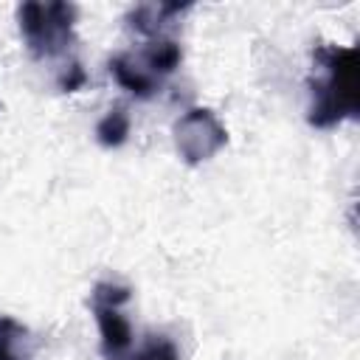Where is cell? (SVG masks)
Wrapping results in <instances>:
<instances>
[{"instance_id": "10", "label": "cell", "mask_w": 360, "mask_h": 360, "mask_svg": "<svg viewBox=\"0 0 360 360\" xmlns=\"http://www.w3.org/2000/svg\"><path fill=\"white\" fill-rule=\"evenodd\" d=\"M127 360H180V354H177V346L166 338V335H152L132 357H127Z\"/></svg>"}, {"instance_id": "9", "label": "cell", "mask_w": 360, "mask_h": 360, "mask_svg": "<svg viewBox=\"0 0 360 360\" xmlns=\"http://www.w3.org/2000/svg\"><path fill=\"white\" fill-rule=\"evenodd\" d=\"M127 135H129V115H127L121 107L110 110V112L96 124V138H98V143L107 146V149L121 146V143L127 141Z\"/></svg>"}, {"instance_id": "4", "label": "cell", "mask_w": 360, "mask_h": 360, "mask_svg": "<svg viewBox=\"0 0 360 360\" xmlns=\"http://www.w3.org/2000/svg\"><path fill=\"white\" fill-rule=\"evenodd\" d=\"M228 143V129L208 107H191L174 121V146L188 166L211 160Z\"/></svg>"}, {"instance_id": "3", "label": "cell", "mask_w": 360, "mask_h": 360, "mask_svg": "<svg viewBox=\"0 0 360 360\" xmlns=\"http://www.w3.org/2000/svg\"><path fill=\"white\" fill-rule=\"evenodd\" d=\"M129 301V290L112 281H98L90 292V309L98 323L101 354L107 360H124L127 349L132 346V326L121 307Z\"/></svg>"}, {"instance_id": "8", "label": "cell", "mask_w": 360, "mask_h": 360, "mask_svg": "<svg viewBox=\"0 0 360 360\" xmlns=\"http://www.w3.org/2000/svg\"><path fill=\"white\" fill-rule=\"evenodd\" d=\"M34 340L28 326L11 315H0V360H31Z\"/></svg>"}, {"instance_id": "1", "label": "cell", "mask_w": 360, "mask_h": 360, "mask_svg": "<svg viewBox=\"0 0 360 360\" xmlns=\"http://www.w3.org/2000/svg\"><path fill=\"white\" fill-rule=\"evenodd\" d=\"M315 76L309 79L312 104L307 112L309 127L332 129L343 121H354L360 112L357 101V48L318 42L312 48Z\"/></svg>"}, {"instance_id": "2", "label": "cell", "mask_w": 360, "mask_h": 360, "mask_svg": "<svg viewBox=\"0 0 360 360\" xmlns=\"http://www.w3.org/2000/svg\"><path fill=\"white\" fill-rule=\"evenodd\" d=\"M79 8L65 0H28L17 8V22L28 53L39 62L62 59L76 45Z\"/></svg>"}, {"instance_id": "5", "label": "cell", "mask_w": 360, "mask_h": 360, "mask_svg": "<svg viewBox=\"0 0 360 360\" xmlns=\"http://www.w3.org/2000/svg\"><path fill=\"white\" fill-rule=\"evenodd\" d=\"M188 8H191V3H143L127 14V22L132 31H138L149 39H158V37H163V28L169 22H174V17H180Z\"/></svg>"}, {"instance_id": "6", "label": "cell", "mask_w": 360, "mask_h": 360, "mask_svg": "<svg viewBox=\"0 0 360 360\" xmlns=\"http://www.w3.org/2000/svg\"><path fill=\"white\" fill-rule=\"evenodd\" d=\"M180 59H183V51L180 45L172 39V37H158V39H149L146 48L141 51L138 56V65L152 76V79H163L169 73H174L180 68Z\"/></svg>"}, {"instance_id": "7", "label": "cell", "mask_w": 360, "mask_h": 360, "mask_svg": "<svg viewBox=\"0 0 360 360\" xmlns=\"http://www.w3.org/2000/svg\"><path fill=\"white\" fill-rule=\"evenodd\" d=\"M110 73H112V79H115L124 90H129L135 98H149V96H155L158 87H160V82L152 79V76L138 65V59H132L129 53H115V56L110 59Z\"/></svg>"}, {"instance_id": "11", "label": "cell", "mask_w": 360, "mask_h": 360, "mask_svg": "<svg viewBox=\"0 0 360 360\" xmlns=\"http://www.w3.org/2000/svg\"><path fill=\"white\" fill-rule=\"evenodd\" d=\"M84 84H87L84 68H82L79 62L65 65V70H62V76H59V87H62L65 93H73V90H79V87H84Z\"/></svg>"}]
</instances>
